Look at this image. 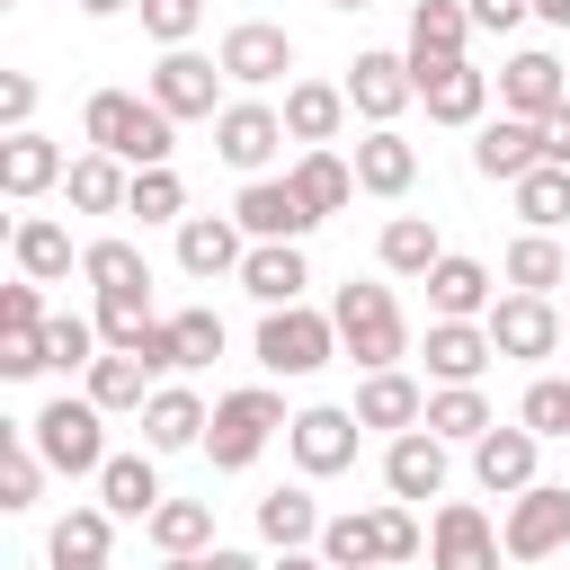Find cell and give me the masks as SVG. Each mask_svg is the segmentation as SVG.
<instances>
[{"instance_id":"cell-1","label":"cell","mask_w":570,"mask_h":570,"mask_svg":"<svg viewBox=\"0 0 570 570\" xmlns=\"http://www.w3.org/2000/svg\"><path fill=\"white\" fill-rule=\"evenodd\" d=\"M80 134H89V151H116L134 169H169V151H178V116H160L134 89H98L80 107Z\"/></svg>"},{"instance_id":"cell-2","label":"cell","mask_w":570,"mask_h":570,"mask_svg":"<svg viewBox=\"0 0 570 570\" xmlns=\"http://www.w3.org/2000/svg\"><path fill=\"white\" fill-rule=\"evenodd\" d=\"M330 321H338V356H356L365 374H392L410 356V321H401L392 285H338Z\"/></svg>"},{"instance_id":"cell-3","label":"cell","mask_w":570,"mask_h":570,"mask_svg":"<svg viewBox=\"0 0 570 570\" xmlns=\"http://www.w3.org/2000/svg\"><path fill=\"white\" fill-rule=\"evenodd\" d=\"M27 445H36L53 472H71V481L89 472V481H98V472H107V410H98L89 392H80V401L62 392V401H45V410L27 419Z\"/></svg>"},{"instance_id":"cell-4","label":"cell","mask_w":570,"mask_h":570,"mask_svg":"<svg viewBox=\"0 0 570 570\" xmlns=\"http://www.w3.org/2000/svg\"><path fill=\"white\" fill-rule=\"evenodd\" d=\"M276 428H294V419H285V401H276L267 383H240V392H223V401H214V428H205V454H214V472H249V463H258V445H267Z\"/></svg>"},{"instance_id":"cell-5","label":"cell","mask_w":570,"mask_h":570,"mask_svg":"<svg viewBox=\"0 0 570 570\" xmlns=\"http://www.w3.org/2000/svg\"><path fill=\"white\" fill-rule=\"evenodd\" d=\"M330 356H338V321H330V312L285 303V312L258 321V365H267V374H321Z\"/></svg>"},{"instance_id":"cell-6","label":"cell","mask_w":570,"mask_h":570,"mask_svg":"<svg viewBox=\"0 0 570 570\" xmlns=\"http://www.w3.org/2000/svg\"><path fill=\"white\" fill-rule=\"evenodd\" d=\"M508 561H552L570 543V490L561 481H534L525 499H508V525H499Z\"/></svg>"},{"instance_id":"cell-7","label":"cell","mask_w":570,"mask_h":570,"mask_svg":"<svg viewBox=\"0 0 570 570\" xmlns=\"http://www.w3.org/2000/svg\"><path fill=\"white\" fill-rule=\"evenodd\" d=\"M151 107L178 116V125H187V116H223V107H232V98H223V62H205V53H187V45L160 53V62H151Z\"/></svg>"},{"instance_id":"cell-8","label":"cell","mask_w":570,"mask_h":570,"mask_svg":"<svg viewBox=\"0 0 570 570\" xmlns=\"http://www.w3.org/2000/svg\"><path fill=\"white\" fill-rule=\"evenodd\" d=\"M214 151H223L240 178H258V169L285 151V107H267V98H232V107L214 116Z\"/></svg>"},{"instance_id":"cell-9","label":"cell","mask_w":570,"mask_h":570,"mask_svg":"<svg viewBox=\"0 0 570 570\" xmlns=\"http://www.w3.org/2000/svg\"><path fill=\"white\" fill-rule=\"evenodd\" d=\"M481 330H490V347L517 356V365H543V356L561 347V312H552V294H499Z\"/></svg>"},{"instance_id":"cell-10","label":"cell","mask_w":570,"mask_h":570,"mask_svg":"<svg viewBox=\"0 0 570 570\" xmlns=\"http://www.w3.org/2000/svg\"><path fill=\"white\" fill-rule=\"evenodd\" d=\"M499 107L525 116V125H543L552 107H570V62H561V53H534V45L508 53V62H499Z\"/></svg>"},{"instance_id":"cell-11","label":"cell","mask_w":570,"mask_h":570,"mask_svg":"<svg viewBox=\"0 0 570 570\" xmlns=\"http://www.w3.org/2000/svg\"><path fill=\"white\" fill-rule=\"evenodd\" d=\"M356 410H294V428H285V445H294V463H303V481H330V472H347L356 463Z\"/></svg>"},{"instance_id":"cell-12","label":"cell","mask_w":570,"mask_h":570,"mask_svg":"<svg viewBox=\"0 0 570 570\" xmlns=\"http://www.w3.org/2000/svg\"><path fill=\"white\" fill-rule=\"evenodd\" d=\"M499 534H490V517L472 508V499H445L436 508V525H428V570H499Z\"/></svg>"},{"instance_id":"cell-13","label":"cell","mask_w":570,"mask_h":570,"mask_svg":"<svg viewBox=\"0 0 570 570\" xmlns=\"http://www.w3.org/2000/svg\"><path fill=\"white\" fill-rule=\"evenodd\" d=\"M223 80H240V89H267V80H285L294 71V36L285 27H267V18H240L232 36H223Z\"/></svg>"},{"instance_id":"cell-14","label":"cell","mask_w":570,"mask_h":570,"mask_svg":"<svg viewBox=\"0 0 570 570\" xmlns=\"http://www.w3.org/2000/svg\"><path fill=\"white\" fill-rule=\"evenodd\" d=\"M338 89H347V107H356L365 125H392V116L419 98V80H410V53H356Z\"/></svg>"},{"instance_id":"cell-15","label":"cell","mask_w":570,"mask_h":570,"mask_svg":"<svg viewBox=\"0 0 570 570\" xmlns=\"http://www.w3.org/2000/svg\"><path fill=\"white\" fill-rule=\"evenodd\" d=\"M534 454H543V436L508 419V428H490V436L472 445V481H481L490 499H525V490H534Z\"/></svg>"},{"instance_id":"cell-16","label":"cell","mask_w":570,"mask_h":570,"mask_svg":"<svg viewBox=\"0 0 570 570\" xmlns=\"http://www.w3.org/2000/svg\"><path fill=\"white\" fill-rule=\"evenodd\" d=\"M232 223H240L249 240H303V232H312V205L294 196V178H249V187L232 196Z\"/></svg>"},{"instance_id":"cell-17","label":"cell","mask_w":570,"mask_h":570,"mask_svg":"<svg viewBox=\"0 0 570 570\" xmlns=\"http://www.w3.org/2000/svg\"><path fill=\"white\" fill-rule=\"evenodd\" d=\"M303 285H312V267H303V240H249V258H240V294H249L258 312H285V303H303Z\"/></svg>"},{"instance_id":"cell-18","label":"cell","mask_w":570,"mask_h":570,"mask_svg":"<svg viewBox=\"0 0 570 570\" xmlns=\"http://www.w3.org/2000/svg\"><path fill=\"white\" fill-rule=\"evenodd\" d=\"M419 98H428V125H490V71L472 62H436V71H410Z\"/></svg>"},{"instance_id":"cell-19","label":"cell","mask_w":570,"mask_h":570,"mask_svg":"<svg viewBox=\"0 0 570 570\" xmlns=\"http://www.w3.org/2000/svg\"><path fill=\"white\" fill-rule=\"evenodd\" d=\"M472 169L499 178V187H517L525 169H543V125H525V116H490V125L472 134Z\"/></svg>"},{"instance_id":"cell-20","label":"cell","mask_w":570,"mask_h":570,"mask_svg":"<svg viewBox=\"0 0 570 570\" xmlns=\"http://www.w3.org/2000/svg\"><path fill=\"white\" fill-rule=\"evenodd\" d=\"M240 258H249V232L232 214H187L178 223V267L187 276H240Z\"/></svg>"},{"instance_id":"cell-21","label":"cell","mask_w":570,"mask_h":570,"mask_svg":"<svg viewBox=\"0 0 570 570\" xmlns=\"http://www.w3.org/2000/svg\"><path fill=\"white\" fill-rule=\"evenodd\" d=\"M205 428H214V410H205L187 383H160V392L142 401V445H151V454H187V445H205Z\"/></svg>"},{"instance_id":"cell-22","label":"cell","mask_w":570,"mask_h":570,"mask_svg":"<svg viewBox=\"0 0 570 570\" xmlns=\"http://www.w3.org/2000/svg\"><path fill=\"white\" fill-rule=\"evenodd\" d=\"M383 490L410 508V499H436L445 490V436H428V428H410V436H392L383 445Z\"/></svg>"},{"instance_id":"cell-23","label":"cell","mask_w":570,"mask_h":570,"mask_svg":"<svg viewBox=\"0 0 570 570\" xmlns=\"http://www.w3.org/2000/svg\"><path fill=\"white\" fill-rule=\"evenodd\" d=\"M428 419V392H419V374H365L356 383V428H383V436H410Z\"/></svg>"},{"instance_id":"cell-24","label":"cell","mask_w":570,"mask_h":570,"mask_svg":"<svg viewBox=\"0 0 570 570\" xmlns=\"http://www.w3.org/2000/svg\"><path fill=\"white\" fill-rule=\"evenodd\" d=\"M463 45H472V9H463V0H419V9H410V71L463 62Z\"/></svg>"},{"instance_id":"cell-25","label":"cell","mask_w":570,"mask_h":570,"mask_svg":"<svg viewBox=\"0 0 570 570\" xmlns=\"http://www.w3.org/2000/svg\"><path fill=\"white\" fill-rule=\"evenodd\" d=\"M71 178V160H62V142H45V134H9L0 142V196H45V187H62Z\"/></svg>"},{"instance_id":"cell-26","label":"cell","mask_w":570,"mask_h":570,"mask_svg":"<svg viewBox=\"0 0 570 570\" xmlns=\"http://www.w3.org/2000/svg\"><path fill=\"white\" fill-rule=\"evenodd\" d=\"M356 187L365 196H410L419 187V142H401V125H374L356 142Z\"/></svg>"},{"instance_id":"cell-27","label":"cell","mask_w":570,"mask_h":570,"mask_svg":"<svg viewBox=\"0 0 570 570\" xmlns=\"http://www.w3.org/2000/svg\"><path fill=\"white\" fill-rule=\"evenodd\" d=\"M428 303H436V321H490L499 294H490V267H481V258H454V249H445V258L428 267Z\"/></svg>"},{"instance_id":"cell-28","label":"cell","mask_w":570,"mask_h":570,"mask_svg":"<svg viewBox=\"0 0 570 570\" xmlns=\"http://www.w3.org/2000/svg\"><path fill=\"white\" fill-rule=\"evenodd\" d=\"M490 356H499V347H490L481 321H428V374H436V383H481Z\"/></svg>"},{"instance_id":"cell-29","label":"cell","mask_w":570,"mask_h":570,"mask_svg":"<svg viewBox=\"0 0 570 570\" xmlns=\"http://www.w3.org/2000/svg\"><path fill=\"white\" fill-rule=\"evenodd\" d=\"M338 125H347V89H330V80H294V89H285V142L330 151Z\"/></svg>"},{"instance_id":"cell-30","label":"cell","mask_w":570,"mask_h":570,"mask_svg":"<svg viewBox=\"0 0 570 570\" xmlns=\"http://www.w3.org/2000/svg\"><path fill=\"white\" fill-rule=\"evenodd\" d=\"M9 249H18V276H36V285H53V276H71V267H80V249H71V232H62L53 214H18Z\"/></svg>"},{"instance_id":"cell-31","label":"cell","mask_w":570,"mask_h":570,"mask_svg":"<svg viewBox=\"0 0 570 570\" xmlns=\"http://www.w3.org/2000/svg\"><path fill=\"white\" fill-rule=\"evenodd\" d=\"M499 276H508V294H552V285H570V249L552 232H517L508 258H499Z\"/></svg>"},{"instance_id":"cell-32","label":"cell","mask_w":570,"mask_h":570,"mask_svg":"<svg viewBox=\"0 0 570 570\" xmlns=\"http://www.w3.org/2000/svg\"><path fill=\"white\" fill-rule=\"evenodd\" d=\"M428 436H445V445H481L499 419H490V401H481V383H436L428 392V419H419Z\"/></svg>"},{"instance_id":"cell-33","label":"cell","mask_w":570,"mask_h":570,"mask_svg":"<svg viewBox=\"0 0 570 570\" xmlns=\"http://www.w3.org/2000/svg\"><path fill=\"white\" fill-rule=\"evenodd\" d=\"M160 499H169V490H160L151 454H107V472H98V508H116V517L151 525V508H160Z\"/></svg>"},{"instance_id":"cell-34","label":"cell","mask_w":570,"mask_h":570,"mask_svg":"<svg viewBox=\"0 0 570 570\" xmlns=\"http://www.w3.org/2000/svg\"><path fill=\"white\" fill-rule=\"evenodd\" d=\"M321 525H330V517H321L312 490H267V499H258V543H276V552H312Z\"/></svg>"},{"instance_id":"cell-35","label":"cell","mask_w":570,"mask_h":570,"mask_svg":"<svg viewBox=\"0 0 570 570\" xmlns=\"http://www.w3.org/2000/svg\"><path fill=\"white\" fill-rule=\"evenodd\" d=\"M62 196H71L80 214H125V196H134V169H125L116 151H80V160H71V178H62Z\"/></svg>"},{"instance_id":"cell-36","label":"cell","mask_w":570,"mask_h":570,"mask_svg":"<svg viewBox=\"0 0 570 570\" xmlns=\"http://www.w3.org/2000/svg\"><path fill=\"white\" fill-rule=\"evenodd\" d=\"M294 196L312 205V223H330V214L356 196V160H338V151H303V160H294Z\"/></svg>"},{"instance_id":"cell-37","label":"cell","mask_w":570,"mask_h":570,"mask_svg":"<svg viewBox=\"0 0 570 570\" xmlns=\"http://www.w3.org/2000/svg\"><path fill=\"white\" fill-rule=\"evenodd\" d=\"M374 249H383V267H392V276H419V285H428V267L445 258V240H436V223H428V214H392Z\"/></svg>"},{"instance_id":"cell-38","label":"cell","mask_w":570,"mask_h":570,"mask_svg":"<svg viewBox=\"0 0 570 570\" xmlns=\"http://www.w3.org/2000/svg\"><path fill=\"white\" fill-rule=\"evenodd\" d=\"M107 543H116V508H71V517H53V534H45V561H107Z\"/></svg>"},{"instance_id":"cell-39","label":"cell","mask_w":570,"mask_h":570,"mask_svg":"<svg viewBox=\"0 0 570 570\" xmlns=\"http://www.w3.org/2000/svg\"><path fill=\"white\" fill-rule=\"evenodd\" d=\"M151 392H160V383H151V365H142V356H116V347H107V356L89 365V401H98L107 419H116V410H142Z\"/></svg>"},{"instance_id":"cell-40","label":"cell","mask_w":570,"mask_h":570,"mask_svg":"<svg viewBox=\"0 0 570 570\" xmlns=\"http://www.w3.org/2000/svg\"><path fill=\"white\" fill-rule=\"evenodd\" d=\"M312 552H321L330 570H383V534H374V508H365V517H356V508H347V517H330Z\"/></svg>"},{"instance_id":"cell-41","label":"cell","mask_w":570,"mask_h":570,"mask_svg":"<svg viewBox=\"0 0 570 570\" xmlns=\"http://www.w3.org/2000/svg\"><path fill=\"white\" fill-rule=\"evenodd\" d=\"M151 330H160V312H151V285H134V294H98V338H107L116 356H134Z\"/></svg>"},{"instance_id":"cell-42","label":"cell","mask_w":570,"mask_h":570,"mask_svg":"<svg viewBox=\"0 0 570 570\" xmlns=\"http://www.w3.org/2000/svg\"><path fill=\"white\" fill-rule=\"evenodd\" d=\"M160 330H169V374H196V365H214V356H223V321H214L205 303L169 312Z\"/></svg>"},{"instance_id":"cell-43","label":"cell","mask_w":570,"mask_h":570,"mask_svg":"<svg viewBox=\"0 0 570 570\" xmlns=\"http://www.w3.org/2000/svg\"><path fill=\"white\" fill-rule=\"evenodd\" d=\"M151 543L178 561V552H214V508L205 499H160L151 508Z\"/></svg>"},{"instance_id":"cell-44","label":"cell","mask_w":570,"mask_h":570,"mask_svg":"<svg viewBox=\"0 0 570 570\" xmlns=\"http://www.w3.org/2000/svg\"><path fill=\"white\" fill-rule=\"evenodd\" d=\"M508 196H517L525 232H552V223H570V169H552V160H543V169H525Z\"/></svg>"},{"instance_id":"cell-45","label":"cell","mask_w":570,"mask_h":570,"mask_svg":"<svg viewBox=\"0 0 570 570\" xmlns=\"http://www.w3.org/2000/svg\"><path fill=\"white\" fill-rule=\"evenodd\" d=\"M80 276H89L98 294H134V285H151V267H142L134 240H89V249H80Z\"/></svg>"},{"instance_id":"cell-46","label":"cell","mask_w":570,"mask_h":570,"mask_svg":"<svg viewBox=\"0 0 570 570\" xmlns=\"http://www.w3.org/2000/svg\"><path fill=\"white\" fill-rule=\"evenodd\" d=\"M98 356H107V338H98V321H80V312H53V321H45V365H62V374L80 365V374H89Z\"/></svg>"},{"instance_id":"cell-47","label":"cell","mask_w":570,"mask_h":570,"mask_svg":"<svg viewBox=\"0 0 570 570\" xmlns=\"http://www.w3.org/2000/svg\"><path fill=\"white\" fill-rule=\"evenodd\" d=\"M125 214H142V223H187V178H178V169H134Z\"/></svg>"},{"instance_id":"cell-48","label":"cell","mask_w":570,"mask_h":570,"mask_svg":"<svg viewBox=\"0 0 570 570\" xmlns=\"http://www.w3.org/2000/svg\"><path fill=\"white\" fill-rule=\"evenodd\" d=\"M517 428H534L543 445H552V436H570V383H561V374H534V383H525V401H517Z\"/></svg>"},{"instance_id":"cell-49","label":"cell","mask_w":570,"mask_h":570,"mask_svg":"<svg viewBox=\"0 0 570 570\" xmlns=\"http://www.w3.org/2000/svg\"><path fill=\"white\" fill-rule=\"evenodd\" d=\"M45 472H53V463H45V454L27 445V428H18V436L0 445V508H36V490H45Z\"/></svg>"},{"instance_id":"cell-50","label":"cell","mask_w":570,"mask_h":570,"mask_svg":"<svg viewBox=\"0 0 570 570\" xmlns=\"http://www.w3.org/2000/svg\"><path fill=\"white\" fill-rule=\"evenodd\" d=\"M196 18H205V0H142V36H160L169 53L196 36Z\"/></svg>"},{"instance_id":"cell-51","label":"cell","mask_w":570,"mask_h":570,"mask_svg":"<svg viewBox=\"0 0 570 570\" xmlns=\"http://www.w3.org/2000/svg\"><path fill=\"white\" fill-rule=\"evenodd\" d=\"M45 321H53V312H45V285H36V276L0 285V338H9V330H45Z\"/></svg>"},{"instance_id":"cell-52","label":"cell","mask_w":570,"mask_h":570,"mask_svg":"<svg viewBox=\"0 0 570 570\" xmlns=\"http://www.w3.org/2000/svg\"><path fill=\"white\" fill-rule=\"evenodd\" d=\"M374 534H383V570H392V561H419V517H410L401 499L374 508Z\"/></svg>"},{"instance_id":"cell-53","label":"cell","mask_w":570,"mask_h":570,"mask_svg":"<svg viewBox=\"0 0 570 570\" xmlns=\"http://www.w3.org/2000/svg\"><path fill=\"white\" fill-rule=\"evenodd\" d=\"M0 125L36 134V71H0Z\"/></svg>"},{"instance_id":"cell-54","label":"cell","mask_w":570,"mask_h":570,"mask_svg":"<svg viewBox=\"0 0 570 570\" xmlns=\"http://www.w3.org/2000/svg\"><path fill=\"white\" fill-rule=\"evenodd\" d=\"M0 374H9V383L45 374V330H9V338H0Z\"/></svg>"},{"instance_id":"cell-55","label":"cell","mask_w":570,"mask_h":570,"mask_svg":"<svg viewBox=\"0 0 570 570\" xmlns=\"http://www.w3.org/2000/svg\"><path fill=\"white\" fill-rule=\"evenodd\" d=\"M463 9H472V27H481V36H508V27H525V18H534V0H463Z\"/></svg>"},{"instance_id":"cell-56","label":"cell","mask_w":570,"mask_h":570,"mask_svg":"<svg viewBox=\"0 0 570 570\" xmlns=\"http://www.w3.org/2000/svg\"><path fill=\"white\" fill-rule=\"evenodd\" d=\"M543 160H552V169H570V107H552V116H543Z\"/></svg>"},{"instance_id":"cell-57","label":"cell","mask_w":570,"mask_h":570,"mask_svg":"<svg viewBox=\"0 0 570 570\" xmlns=\"http://www.w3.org/2000/svg\"><path fill=\"white\" fill-rule=\"evenodd\" d=\"M205 561H214V570H267V561H249V552H232V543H214Z\"/></svg>"},{"instance_id":"cell-58","label":"cell","mask_w":570,"mask_h":570,"mask_svg":"<svg viewBox=\"0 0 570 570\" xmlns=\"http://www.w3.org/2000/svg\"><path fill=\"white\" fill-rule=\"evenodd\" d=\"M267 570H330V561H321V552H276Z\"/></svg>"},{"instance_id":"cell-59","label":"cell","mask_w":570,"mask_h":570,"mask_svg":"<svg viewBox=\"0 0 570 570\" xmlns=\"http://www.w3.org/2000/svg\"><path fill=\"white\" fill-rule=\"evenodd\" d=\"M125 9H142V0H80V18H125Z\"/></svg>"},{"instance_id":"cell-60","label":"cell","mask_w":570,"mask_h":570,"mask_svg":"<svg viewBox=\"0 0 570 570\" xmlns=\"http://www.w3.org/2000/svg\"><path fill=\"white\" fill-rule=\"evenodd\" d=\"M534 18H552V27H570V0H534Z\"/></svg>"},{"instance_id":"cell-61","label":"cell","mask_w":570,"mask_h":570,"mask_svg":"<svg viewBox=\"0 0 570 570\" xmlns=\"http://www.w3.org/2000/svg\"><path fill=\"white\" fill-rule=\"evenodd\" d=\"M160 570H214V561H205V552H178V561H160Z\"/></svg>"},{"instance_id":"cell-62","label":"cell","mask_w":570,"mask_h":570,"mask_svg":"<svg viewBox=\"0 0 570 570\" xmlns=\"http://www.w3.org/2000/svg\"><path fill=\"white\" fill-rule=\"evenodd\" d=\"M53 570H107V561H53Z\"/></svg>"},{"instance_id":"cell-63","label":"cell","mask_w":570,"mask_h":570,"mask_svg":"<svg viewBox=\"0 0 570 570\" xmlns=\"http://www.w3.org/2000/svg\"><path fill=\"white\" fill-rule=\"evenodd\" d=\"M330 9H365V0H330Z\"/></svg>"},{"instance_id":"cell-64","label":"cell","mask_w":570,"mask_h":570,"mask_svg":"<svg viewBox=\"0 0 570 570\" xmlns=\"http://www.w3.org/2000/svg\"><path fill=\"white\" fill-rule=\"evenodd\" d=\"M561 338H570V321H561Z\"/></svg>"}]
</instances>
